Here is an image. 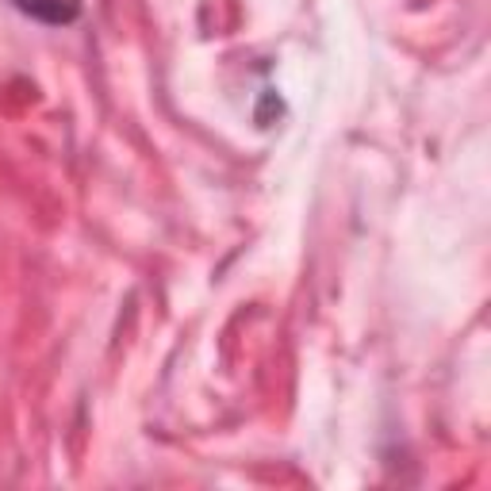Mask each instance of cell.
<instances>
[{
  "mask_svg": "<svg viewBox=\"0 0 491 491\" xmlns=\"http://www.w3.org/2000/svg\"><path fill=\"white\" fill-rule=\"evenodd\" d=\"M23 16L35 23H46V28H66L81 16V0H12Z\"/></svg>",
  "mask_w": 491,
  "mask_h": 491,
  "instance_id": "cell-1",
  "label": "cell"
}]
</instances>
